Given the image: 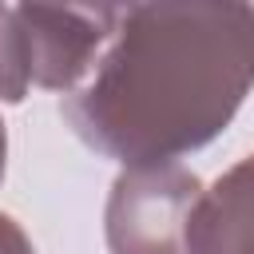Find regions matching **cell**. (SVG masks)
I'll return each instance as SVG.
<instances>
[{
    "instance_id": "6da1fadb",
    "label": "cell",
    "mask_w": 254,
    "mask_h": 254,
    "mask_svg": "<svg viewBox=\"0 0 254 254\" xmlns=\"http://www.w3.org/2000/svg\"><path fill=\"white\" fill-rule=\"evenodd\" d=\"M254 83L246 0H135L99 67L64 95L71 131L99 155L175 163L206 147Z\"/></svg>"
},
{
    "instance_id": "7a4b0ae2",
    "label": "cell",
    "mask_w": 254,
    "mask_h": 254,
    "mask_svg": "<svg viewBox=\"0 0 254 254\" xmlns=\"http://www.w3.org/2000/svg\"><path fill=\"white\" fill-rule=\"evenodd\" d=\"M135 0H20L16 16L28 44L32 83L75 91L115 44Z\"/></svg>"
},
{
    "instance_id": "3957f363",
    "label": "cell",
    "mask_w": 254,
    "mask_h": 254,
    "mask_svg": "<svg viewBox=\"0 0 254 254\" xmlns=\"http://www.w3.org/2000/svg\"><path fill=\"white\" fill-rule=\"evenodd\" d=\"M198 198L202 183L175 163L127 167L107 198L111 254H194L190 222Z\"/></svg>"
},
{
    "instance_id": "277c9868",
    "label": "cell",
    "mask_w": 254,
    "mask_h": 254,
    "mask_svg": "<svg viewBox=\"0 0 254 254\" xmlns=\"http://www.w3.org/2000/svg\"><path fill=\"white\" fill-rule=\"evenodd\" d=\"M194 254H254V155L202 190L190 222Z\"/></svg>"
},
{
    "instance_id": "5b68a950",
    "label": "cell",
    "mask_w": 254,
    "mask_h": 254,
    "mask_svg": "<svg viewBox=\"0 0 254 254\" xmlns=\"http://www.w3.org/2000/svg\"><path fill=\"white\" fill-rule=\"evenodd\" d=\"M28 83H32V71H28V44H24L20 16L0 4V99L20 103Z\"/></svg>"
},
{
    "instance_id": "8992f818",
    "label": "cell",
    "mask_w": 254,
    "mask_h": 254,
    "mask_svg": "<svg viewBox=\"0 0 254 254\" xmlns=\"http://www.w3.org/2000/svg\"><path fill=\"white\" fill-rule=\"evenodd\" d=\"M0 254H36L32 242H28V234L8 214H0Z\"/></svg>"
},
{
    "instance_id": "52a82bcc",
    "label": "cell",
    "mask_w": 254,
    "mask_h": 254,
    "mask_svg": "<svg viewBox=\"0 0 254 254\" xmlns=\"http://www.w3.org/2000/svg\"><path fill=\"white\" fill-rule=\"evenodd\" d=\"M0 175H4V123H0Z\"/></svg>"
}]
</instances>
